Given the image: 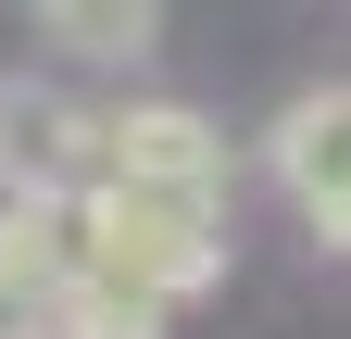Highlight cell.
Listing matches in <instances>:
<instances>
[{"label": "cell", "mask_w": 351, "mask_h": 339, "mask_svg": "<svg viewBox=\"0 0 351 339\" xmlns=\"http://www.w3.org/2000/svg\"><path fill=\"white\" fill-rule=\"evenodd\" d=\"M51 339H176V302H151V289H138V277H113V264H75Z\"/></svg>", "instance_id": "6"}, {"label": "cell", "mask_w": 351, "mask_h": 339, "mask_svg": "<svg viewBox=\"0 0 351 339\" xmlns=\"http://www.w3.org/2000/svg\"><path fill=\"white\" fill-rule=\"evenodd\" d=\"M263 176L289 189V214L351 251V75H326V89H301L276 126H263Z\"/></svg>", "instance_id": "3"}, {"label": "cell", "mask_w": 351, "mask_h": 339, "mask_svg": "<svg viewBox=\"0 0 351 339\" xmlns=\"http://www.w3.org/2000/svg\"><path fill=\"white\" fill-rule=\"evenodd\" d=\"M0 189H88V101L51 75H0Z\"/></svg>", "instance_id": "4"}, {"label": "cell", "mask_w": 351, "mask_h": 339, "mask_svg": "<svg viewBox=\"0 0 351 339\" xmlns=\"http://www.w3.org/2000/svg\"><path fill=\"white\" fill-rule=\"evenodd\" d=\"M88 176H125V189H201V201H226V126H213L201 101H163V89L88 101Z\"/></svg>", "instance_id": "2"}, {"label": "cell", "mask_w": 351, "mask_h": 339, "mask_svg": "<svg viewBox=\"0 0 351 339\" xmlns=\"http://www.w3.org/2000/svg\"><path fill=\"white\" fill-rule=\"evenodd\" d=\"M25 13H38V51L88 75H138L163 51V0H25Z\"/></svg>", "instance_id": "5"}, {"label": "cell", "mask_w": 351, "mask_h": 339, "mask_svg": "<svg viewBox=\"0 0 351 339\" xmlns=\"http://www.w3.org/2000/svg\"><path fill=\"white\" fill-rule=\"evenodd\" d=\"M75 214H88V264L138 277L151 302H176V314L226 277V201H201V189H125V176H88Z\"/></svg>", "instance_id": "1"}]
</instances>
